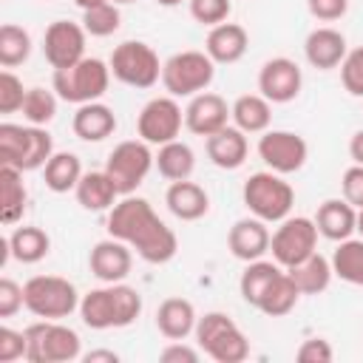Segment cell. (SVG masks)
<instances>
[{
  "mask_svg": "<svg viewBox=\"0 0 363 363\" xmlns=\"http://www.w3.org/2000/svg\"><path fill=\"white\" fill-rule=\"evenodd\" d=\"M71 130L82 142H102V139L113 136V130H116V113L108 105H102L99 99L96 102L77 105V113L71 119Z\"/></svg>",
  "mask_w": 363,
  "mask_h": 363,
  "instance_id": "obj_26",
  "label": "cell"
},
{
  "mask_svg": "<svg viewBox=\"0 0 363 363\" xmlns=\"http://www.w3.org/2000/svg\"><path fill=\"white\" fill-rule=\"evenodd\" d=\"M57 91L51 88H28L26 91V102H23V116H26V122L28 125H40V128H45L54 116H57Z\"/></svg>",
  "mask_w": 363,
  "mask_h": 363,
  "instance_id": "obj_38",
  "label": "cell"
},
{
  "mask_svg": "<svg viewBox=\"0 0 363 363\" xmlns=\"http://www.w3.org/2000/svg\"><path fill=\"white\" fill-rule=\"evenodd\" d=\"M250 48V34L244 26L238 23H218L207 31V40H204V51L207 57L216 62V65H233L238 62Z\"/></svg>",
  "mask_w": 363,
  "mask_h": 363,
  "instance_id": "obj_21",
  "label": "cell"
},
{
  "mask_svg": "<svg viewBox=\"0 0 363 363\" xmlns=\"http://www.w3.org/2000/svg\"><path fill=\"white\" fill-rule=\"evenodd\" d=\"M230 116L238 130L244 133H264L272 122V102L261 94H241L230 105Z\"/></svg>",
  "mask_w": 363,
  "mask_h": 363,
  "instance_id": "obj_29",
  "label": "cell"
},
{
  "mask_svg": "<svg viewBox=\"0 0 363 363\" xmlns=\"http://www.w3.org/2000/svg\"><path fill=\"white\" fill-rule=\"evenodd\" d=\"M164 204L179 221H199L210 210V196L201 184L182 179V182H170V187L164 193Z\"/></svg>",
  "mask_w": 363,
  "mask_h": 363,
  "instance_id": "obj_24",
  "label": "cell"
},
{
  "mask_svg": "<svg viewBox=\"0 0 363 363\" xmlns=\"http://www.w3.org/2000/svg\"><path fill=\"white\" fill-rule=\"evenodd\" d=\"M329 261H332V272L340 281H346L352 286H363V235L337 241Z\"/></svg>",
  "mask_w": 363,
  "mask_h": 363,
  "instance_id": "obj_35",
  "label": "cell"
},
{
  "mask_svg": "<svg viewBox=\"0 0 363 363\" xmlns=\"http://www.w3.org/2000/svg\"><path fill=\"white\" fill-rule=\"evenodd\" d=\"M54 156L51 133L40 125H0V162L11 164L23 173L45 167V162Z\"/></svg>",
  "mask_w": 363,
  "mask_h": 363,
  "instance_id": "obj_3",
  "label": "cell"
},
{
  "mask_svg": "<svg viewBox=\"0 0 363 363\" xmlns=\"http://www.w3.org/2000/svg\"><path fill=\"white\" fill-rule=\"evenodd\" d=\"M111 65L102 62L99 57H82L79 62H74L71 68H57L51 88L57 91V96L62 102L71 105H85V102H96L105 96L108 85H111Z\"/></svg>",
  "mask_w": 363,
  "mask_h": 363,
  "instance_id": "obj_4",
  "label": "cell"
},
{
  "mask_svg": "<svg viewBox=\"0 0 363 363\" xmlns=\"http://www.w3.org/2000/svg\"><path fill=\"white\" fill-rule=\"evenodd\" d=\"M142 315V295L128 284H105L79 298V318L88 329H125Z\"/></svg>",
  "mask_w": 363,
  "mask_h": 363,
  "instance_id": "obj_2",
  "label": "cell"
},
{
  "mask_svg": "<svg viewBox=\"0 0 363 363\" xmlns=\"http://www.w3.org/2000/svg\"><path fill=\"white\" fill-rule=\"evenodd\" d=\"M122 26V14H119V3H102L94 9L82 11V28L91 37H111L116 34Z\"/></svg>",
  "mask_w": 363,
  "mask_h": 363,
  "instance_id": "obj_39",
  "label": "cell"
},
{
  "mask_svg": "<svg viewBox=\"0 0 363 363\" xmlns=\"http://www.w3.org/2000/svg\"><path fill=\"white\" fill-rule=\"evenodd\" d=\"M0 190H3V204H0V218L6 227L17 224L26 213V201H28V190L23 184V170L3 164L0 167Z\"/></svg>",
  "mask_w": 363,
  "mask_h": 363,
  "instance_id": "obj_33",
  "label": "cell"
},
{
  "mask_svg": "<svg viewBox=\"0 0 363 363\" xmlns=\"http://www.w3.org/2000/svg\"><path fill=\"white\" fill-rule=\"evenodd\" d=\"M318 235L320 233H318L315 218L286 216L284 221H278V230L272 233V241H269L272 261H278L284 269L301 264L303 258L318 252Z\"/></svg>",
  "mask_w": 363,
  "mask_h": 363,
  "instance_id": "obj_12",
  "label": "cell"
},
{
  "mask_svg": "<svg viewBox=\"0 0 363 363\" xmlns=\"http://www.w3.org/2000/svg\"><path fill=\"white\" fill-rule=\"evenodd\" d=\"M216 77V62L207 51H179L164 60L162 65V85L170 96H196L210 88Z\"/></svg>",
  "mask_w": 363,
  "mask_h": 363,
  "instance_id": "obj_9",
  "label": "cell"
},
{
  "mask_svg": "<svg viewBox=\"0 0 363 363\" xmlns=\"http://www.w3.org/2000/svg\"><path fill=\"white\" fill-rule=\"evenodd\" d=\"M340 193H343V199H346L352 207L363 210V164H352V167L343 170Z\"/></svg>",
  "mask_w": 363,
  "mask_h": 363,
  "instance_id": "obj_45",
  "label": "cell"
},
{
  "mask_svg": "<svg viewBox=\"0 0 363 363\" xmlns=\"http://www.w3.org/2000/svg\"><path fill=\"white\" fill-rule=\"evenodd\" d=\"M88 267L94 272V278H99L102 284H119L130 275V267H133V252L125 241L119 238H105V241H96L91 247V255H88Z\"/></svg>",
  "mask_w": 363,
  "mask_h": 363,
  "instance_id": "obj_18",
  "label": "cell"
},
{
  "mask_svg": "<svg viewBox=\"0 0 363 363\" xmlns=\"http://www.w3.org/2000/svg\"><path fill=\"white\" fill-rule=\"evenodd\" d=\"M26 91L28 88H23V79L11 68H3L0 71V113L3 116H11V113L23 111Z\"/></svg>",
  "mask_w": 363,
  "mask_h": 363,
  "instance_id": "obj_40",
  "label": "cell"
},
{
  "mask_svg": "<svg viewBox=\"0 0 363 363\" xmlns=\"http://www.w3.org/2000/svg\"><path fill=\"white\" fill-rule=\"evenodd\" d=\"M26 337H28V352H26L28 363H68L82 357L79 335L60 320L40 318L37 323L26 326Z\"/></svg>",
  "mask_w": 363,
  "mask_h": 363,
  "instance_id": "obj_8",
  "label": "cell"
},
{
  "mask_svg": "<svg viewBox=\"0 0 363 363\" xmlns=\"http://www.w3.org/2000/svg\"><path fill=\"white\" fill-rule=\"evenodd\" d=\"M258 156L267 164V170L289 176L306 164L309 145L301 133H292V130H264L258 139Z\"/></svg>",
  "mask_w": 363,
  "mask_h": 363,
  "instance_id": "obj_14",
  "label": "cell"
},
{
  "mask_svg": "<svg viewBox=\"0 0 363 363\" xmlns=\"http://www.w3.org/2000/svg\"><path fill=\"white\" fill-rule=\"evenodd\" d=\"M77 201L82 210H91V213H102V210H111L116 201H119V190L113 184V179L105 173V170H91V173H82L77 190H74Z\"/></svg>",
  "mask_w": 363,
  "mask_h": 363,
  "instance_id": "obj_27",
  "label": "cell"
},
{
  "mask_svg": "<svg viewBox=\"0 0 363 363\" xmlns=\"http://www.w3.org/2000/svg\"><path fill=\"white\" fill-rule=\"evenodd\" d=\"M306 9L320 23H335L349 11V0H306Z\"/></svg>",
  "mask_w": 363,
  "mask_h": 363,
  "instance_id": "obj_47",
  "label": "cell"
},
{
  "mask_svg": "<svg viewBox=\"0 0 363 363\" xmlns=\"http://www.w3.org/2000/svg\"><path fill=\"white\" fill-rule=\"evenodd\" d=\"M349 156L354 164H363V130H354L349 139Z\"/></svg>",
  "mask_w": 363,
  "mask_h": 363,
  "instance_id": "obj_50",
  "label": "cell"
},
{
  "mask_svg": "<svg viewBox=\"0 0 363 363\" xmlns=\"http://www.w3.org/2000/svg\"><path fill=\"white\" fill-rule=\"evenodd\" d=\"M269 241H272V233L267 227V221L250 216V218H238L230 233H227V247L230 252L238 258V261H258L269 252Z\"/></svg>",
  "mask_w": 363,
  "mask_h": 363,
  "instance_id": "obj_19",
  "label": "cell"
},
{
  "mask_svg": "<svg viewBox=\"0 0 363 363\" xmlns=\"http://www.w3.org/2000/svg\"><path fill=\"white\" fill-rule=\"evenodd\" d=\"M156 170L167 179V182H182L190 179L196 170V153L187 142L173 139L167 145H159L156 150Z\"/></svg>",
  "mask_w": 363,
  "mask_h": 363,
  "instance_id": "obj_32",
  "label": "cell"
},
{
  "mask_svg": "<svg viewBox=\"0 0 363 363\" xmlns=\"http://www.w3.org/2000/svg\"><path fill=\"white\" fill-rule=\"evenodd\" d=\"M111 74L113 79H119L122 85H130V88H153L159 79H162V65L159 62V54L142 43V40H125L119 43L113 51H111Z\"/></svg>",
  "mask_w": 363,
  "mask_h": 363,
  "instance_id": "obj_10",
  "label": "cell"
},
{
  "mask_svg": "<svg viewBox=\"0 0 363 363\" xmlns=\"http://www.w3.org/2000/svg\"><path fill=\"white\" fill-rule=\"evenodd\" d=\"M43 179H45V187L51 193L77 190V184L82 179V162H79V156L71 153V150H54V156L43 167Z\"/></svg>",
  "mask_w": 363,
  "mask_h": 363,
  "instance_id": "obj_31",
  "label": "cell"
},
{
  "mask_svg": "<svg viewBox=\"0 0 363 363\" xmlns=\"http://www.w3.org/2000/svg\"><path fill=\"white\" fill-rule=\"evenodd\" d=\"M357 233L363 235V210H357Z\"/></svg>",
  "mask_w": 363,
  "mask_h": 363,
  "instance_id": "obj_53",
  "label": "cell"
},
{
  "mask_svg": "<svg viewBox=\"0 0 363 363\" xmlns=\"http://www.w3.org/2000/svg\"><path fill=\"white\" fill-rule=\"evenodd\" d=\"M295 357L301 363H329L335 357V349H332V343L326 337H309V340H303L298 346Z\"/></svg>",
  "mask_w": 363,
  "mask_h": 363,
  "instance_id": "obj_46",
  "label": "cell"
},
{
  "mask_svg": "<svg viewBox=\"0 0 363 363\" xmlns=\"http://www.w3.org/2000/svg\"><path fill=\"white\" fill-rule=\"evenodd\" d=\"M26 306L23 286L11 278H0V318H14Z\"/></svg>",
  "mask_w": 363,
  "mask_h": 363,
  "instance_id": "obj_44",
  "label": "cell"
},
{
  "mask_svg": "<svg viewBox=\"0 0 363 363\" xmlns=\"http://www.w3.org/2000/svg\"><path fill=\"white\" fill-rule=\"evenodd\" d=\"M28 352V337L26 329L17 332L11 326H0V363H14V360H26Z\"/></svg>",
  "mask_w": 363,
  "mask_h": 363,
  "instance_id": "obj_43",
  "label": "cell"
},
{
  "mask_svg": "<svg viewBox=\"0 0 363 363\" xmlns=\"http://www.w3.org/2000/svg\"><path fill=\"white\" fill-rule=\"evenodd\" d=\"M74 3L85 11V9H94V6H102V3H113V0H74Z\"/></svg>",
  "mask_w": 363,
  "mask_h": 363,
  "instance_id": "obj_51",
  "label": "cell"
},
{
  "mask_svg": "<svg viewBox=\"0 0 363 363\" xmlns=\"http://www.w3.org/2000/svg\"><path fill=\"white\" fill-rule=\"evenodd\" d=\"M184 125V111L176 102V96H153L150 102H145V108L136 116V133L139 139H145L147 145H167L173 139H179Z\"/></svg>",
  "mask_w": 363,
  "mask_h": 363,
  "instance_id": "obj_13",
  "label": "cell"
},
{
  "mask_svg": "<svg viewBox=\"0 0 363 363\" xmlns=\"http://www.w3.org/2000/svg\"><path fill=\"white\" fill-rule=\"evenodd\" d=\"M85 363H119V354L113 349H94L88 354H82Z\"/></svg>",
  "mask_w": 363,
  "mask_h": 363,
  "instance_id": "obj_49",
  "label": "cell"
},
{
  "mask_svg": "<svg viewBox=\"0 0 363 363\" xmlns=\"http://www.w3.org/2000/svg\"><path fill=\"white\" fill-rule=\"evenodd\" d=\"M315 224L323 238L337 244L357 233V207H352L346 199H326L323 204H318Z\"/></svg>",
  "mask_w": 363,
  "mask_h": 363,
  "instance_id": "obj_23",
  "label": "cell"
},
{
  "mask_svg": "<svg viewBox=\"0 0 363 363\" xmlns=\"http://www.w3.org/2000/svg\"><path fill=\"white\" fill-rule=\"evenodd\" d=\"M51 252V238L43 227H14L11 235L6 238V252H3V264L6 255H11L20 264H37Z\"/></svg>",
  "mask_w": 363,
  "mask_h": 363,
  "instance_id": "obj_28",
  "label": "cell"
},
{
  "mask_svg": "<svg viewBox=\"0 0 363 363\" xmlns=\"http://www.w3.org/2000/svg\"><path fill=\"white\" fill-rule=\"evenodd\" d=\"M204 150H207V159L221 167V170H238L250 153V145H247V133L238 130V128H221L216 130L213 136L204 139Z\"/></svg>",
  "mask_w": 363,
  "mask_h": 363,
  "instance_id": "obj_22",
  "label": "cell"
},
{
  "mask_svg": "<svg viewBox=\"0 0 363 363\" xmlns=\"http://www.w3.org/2000/svg\"><path fill=\"white\" fill-rule=\"evenodd\" d=\"M340 82L352 96H363V45L352 48L340 62Z\"/></svg>",
  "mask_w": 363,
  "mask_h": 363,
  "instance_id": "obj_42",
  "label": "cell"
},
{
  "mask_svg": "<svg viewBox=\"0 0 363 363\" xmlns=\"http://www.w3.org/2000/svg\"><path fill=\"white\" fill-rule=\"evenodd\" d=\"M289 278L295 281V286L301 289V295H320L329 289L335 272H332V261L323 258L320 252H312L309 258H303L301 264L286 269Z\"/></svg>",
  "mask_w": 363,
  "mask_h": 363,
  "instance_id": "obj_30",
  "label": "cell"
},
{
  "mask_svg": "<svg viewBox=\"0 0 363 363\" xmlns=\"http://www.w3.org/2000/svg\"><path fill=\"white\" fill-rule=\"evenodd\" d=\"M187 6H190V17L210 28L218 23H227V17L233 11L230 0H187Z\"/></svg>",
  "mask_w": 363,
  "mask_h": 363,
  "instance_id": "obj_41",
  "label": "cell"
},
{
  "mask_svg": "<svg viewBox=\"0 0 363 363\" xmlns=\"http://www.w3.org/2000/svg\"><path fill=\"white\" fill-rule=\"evenodd\" d=\"M199 349L216 363H241L250 354V340L227 312H204L196 323Z\"/></svg>",
  "mask_w": 363,
  "mask_h": 363,
  "instance_id": "obj_6",
  "label": "cell"
},
{
  "mask_svg": "<svg viewBox=\"0 0 363 363\" xmlns=\"http://www.w3.org/2000/svg\"><path fill=\"white\" fill-rule=\"evenodd\" d=\"M298 298H301V289L295 286V281H292L289 272L284 269V272L272 281V286L267 289V295L261 298L258 309H261L264 315H269V318H281V315H289V312L295 309Z\"/></svg>",
  "mask_w": 363,
  "mask_h": 363,
  "instance_id": "obj_36",
  "label": "cell"
},
{
  "mask_svg": "<svg viewBox=\"0 0 363 363\" xmlns=\"http://www.w3.org/2000/svg\"><path fill=\"white\" fill-rule=\"evenodd\" d=\"M230 105L224 96L213 94V91H201L196 96H190L187 108H184V128L196 136H213L216 130L227 128L230 122Z\"/></svg>",
  "mask_w": 363,
  "mask_h": 363,
  "instance_id": "obj_17",
  "label": "cell"
},
{
  "mask_svg": "<svg viewBox=\"0 0 363 363\" xmlns=\"http://www.w3.org/2000/svg\"><path fill=\"white\" fill-rule=\"evenodd\" d=\"M241 199H244V207L255 218H261L267 224H278V221H284L292 213L295 190H292V184L281 173L261 170V173H252L244 182Z\"/></svg>",
  "mask_w": 363,
  "mask_h": 363,
  "instance_id": "obj_5",
  "label": "cell"
},
{
  "mask_svg": "<svg viewBox=\"0 0 363 363\" xmlns=\"http://www.w3.org/2000/svg\"><path fill=\"white\" fill-rule=\"evenodd\" d=\"M303 54H306V62L318 71H332L343 62V57L349 54V45H346V37L332 28V26H320V28H312L303 40Z\"/></svg>",
  "mask_w": 363,
  "mask_h": 363,
  "instance_id": "obj_20",
  "label": "cell"
},
{
  "mask_svg": "<svg viewBox=\"0 0 363 363\" xmlns=\"http://www.w3.org/2000/svg\"><path fill=\"white\" fill-rule=\"evenodd\" d=\"M199 315L187 298H164L156 309V329L167 340H184L196 332Z\"/></svg>",
  "mask_w": 363,
  "mask_h": 363,
  "instance_id": "obj_25",
  "label": "cell"
},
{
  "mask_svg": "<svg viewBox=\"0 0 363 363\" xmlns=\"http://www.w3.org/2000/svg\"><path fill=\"white\" fill-rule=\"evenodd\" d=\"M281 272H284V267H281L278 261H264V258L250 261V264H247V269H244V272H241V278H238L241 298H244L250 306H255V309H258L261 298L267 295V289L272 286V281H275Z\"/></svg>",
  "mask_w": 363,
  "mask_h": 363,
  "instance_id": "obj_34",
  "label": "cell"
},
{
  "mask_svg": "<svg viewBox=\"0 0 363 363\" xmlns=\"http://www.w3.org/2000/svg\"><path fill=\"white\" fill-rule=\"evenodd\" d=\"M156 3H159V6H164V9H173V6H179L182 0H156Z\"/></svg>",
  "mask_w": 363,
  "mask_h": 363,
  "instance_id": "obj_52",
  "label": "cell"
},
{
  "mask_svg": "<svg viewBox=\"0 0 363 363\" xmlns=\"http://www.w3.org/2000/svg\"><path fill=\"white\" fill-rule=\"evenodd\" d=\"M31 57V34L23 26L3 23L0 26V65L17 68Z\"/></svg>",
  "mask_w": 363,
  "mask_h": 363,
  "instance_id": "obj_37",
  "label": "cell"
},
{
  "mask_svg": "<svg viewBox=\"0 0 363 363\" xmlns=\"http://www.w3.org/2000/svg\"><path fill=\"white\" fill-rule=\"evenodd\" d=\"M162 363H199V349L187 346L184 340H170L162 352H159Z\"/></svg>",
  "mask_w": 363,
  "mask_h": 363,
  "instance_id": "obj_48",
  "label": "cell"
},
{
  "mask_svg": "<svg viewBox=\"0 0 363 363\" xmlns=\"http://www.w3.org/2000/svg\"><path fill=\"white\" fill-rule=\"evenodd\" d=\"M153 164H156V153L145 139H125L108 153L105 173L113 179L119 196H130L145 182Z\"/></svg>",
  "mask_w": 363,
  "mask_h": 363,
  "instance_id": "obj_11",
  "label": "cell"
},
{
  "mask_svg": "<svg viewBox=\"0 0 363 363\" xmlns=\"http://www.w3.org/2000/svg\"><path fill=\"white\" fill-rule=\"evenodd\" d=\"M108 235L125 241L147 264H167L179 252L176 233L156 216L147 199L122 196L108 210Z\"/></svg>",
  "mask_w": 363,
  "mask_h": 363,
  "instance_id": "obj_1",
  "label": "cell"
},
{
  "mask_svg": "<svg viewBox=\"0 0 363 363\" xmlns=\"http://www.w3.org/2000/svg\"><path fill=\"white\" fill-rule=\"evenodd\" d=\"M26 309L45 320L68 318L74 309H79V292L77 286L62 275H31L23 284Z\"/></svg>",
  "mask_w": 363,
  "mask_h": 363,
  "instance_id": "obj_7",
  "label": "cell"
},
{
  "mask_svg": "<svg viewBox=\"0 0 363 363\" xmlns=\"http://www.w3.org/2000/svg\"><path fill=\"white\" fill-rule=\"evenodd\" d=\"M85 37L88 31L79 23L71 20H54L43 34V57L45 62L57 68H71L85 57Z\"/></svg>",
  "mask_w": 363,
  "mask_h": 363,
  "instance_id": "obj_15",
  "label": "cell"
},
{
  "mask_svg": "<svg viewBox=\"0 0 363 363\" xmlns=\"http://www.w3.org/2000/svg\"><path fill=\"white\" fill-rule=\"evenodd\" d=\"M301 85H303V74L298 62L289 57H272L258 71V94L267 96L272 105L292 102L301 94Z\"/></svg>",
  "mask_w": 363,
  "mask_h": 363,
  "instance_id": "obj_16",
  "label": "cell"
},
{
  "mask_svg": "<svg viewBox=\"0 0 363 363\" xmlns=\"http://www.w3.org/2000/svg\"><path fill=\"white\" fill-rule=\"evenodd\" d=\"M113 3H136V0H113Z\"/></svg>",
  "mask_w": 363,
  "mask_h": 363,
  "instance_id": "obj_54",
  "label": "cell"
}]
</instances>
